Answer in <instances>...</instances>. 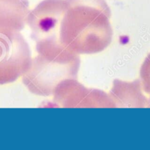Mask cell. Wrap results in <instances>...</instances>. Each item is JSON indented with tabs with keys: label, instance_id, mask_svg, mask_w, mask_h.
<instances>
[{
	"label": "cell",
	"instance_id": "cell-7",
	"mask_svg": "<svg viewBox=\"0 0 150 150\" xmlns=\"http://www.w3.org/2000/svg\"><path fill=\"white\" fill-rule=\"evenodd\" d=\"M26 0H0V31H21L29 11Z\"/></svg>",
	"mask_w": 150,
	"mask_h": 150
},
{
	"label": "cell",
	"instance_id": "cell-5",
	"mask_svg": "<svg viewBox=\"0 0 150 150\" xmlns=\"http://www.w3.org/2000/svg\"><path fill=\"white\" fill-rule=\"evenodd\" d=\"M54 100L63 107H114L109 95L86 88L76 79H65L54 91Z\"/></svg>",
	"mask_w": 150,
	"mask_h": 150
},
{
	"label": "cell",
	"instance_id": "cell-1",
	"mask_svg": "<svg viewBox=\"0 0 150 150\" xmlns=\"http://www.w3.org/2000/svg\"><path fill=\"white\" fill-rule=\"evenodd\" d=\"M61 22V46L76 55L102 52L111 42V12L105 0H66Z\"/></svg>",
	"mask_w": 150,
	"mask_h": 150
},
{
	"label": "cell",
	"instance_id": "cell-4",
	"mask_svg": "<svg viewBox=\"0 0 150 150\" xmlns=\"http://www.w3.org/2000/svg\"><path fill=\"white\" fill-rule=\"evenodd\" d=\"M31 59L29 45L20 31H0V85L22 77L29 69Z\"/></svg>",
	"mask_w": 150,
	"mask_h": 150
},
{
	"label": "cell",
	"instance_id": "cell-2",
	"mask_svg": "<svg viewBox=\"0 0 150 150\" xmlns=\"http://www.w3.org/2000/svg\"><path fill=\"white\" fill-rule=\"evenodd\" d=\"M37 55L22 76L24 84L31 93L49 96L65 79H76L80 65L78 55L61 46L37 50Z\"/></svg>",
	"mask_w": 150,
	"mask_h": 150
},
{
	"label": "cell",
	"instance_id": "cell-3",
	"mask_svg": "<svg viewBox=\"0 0 150 150\" xmlns=\"http://www.w3.org/2000/svg\"><path fill=\"white\" fill-rule=\"evenodd\" d=\"M67 8L66 0H44L28 13L26 24L31 29L36 49L61 46L60 28Z\"/></svg>",
	"mask_w": 150,
	"mask_h": 150
},
{
	"label": "cell",
	"instance_id": "cell-6",
	"mask_svg": "<svg viewBox=\"0 0 150 150\" xmlns=\"http://www.w3.org/2000/svg\"><path fill=\"white\" fill-rule=\"evenodd\" d=\"M141 83L115 80L109 93L114 106L119 107H146L149 100L142 92Z\"/></svg>",
	"mask_w": 150,
	"mask_h": 150
},
{
	"label": "cell",
	"instance_id": "cell-8",
	"mask_svg": "<svg viewBox=\"0 0 150 150\" xmlns=\"http://www.w3.org/2000/svg\"><path fill=\"white\" fill-rule=\"evenodd\" d=\"M141 85L143 90L146 94L149 96V106H150V54L146 57L142 65L141 69Z\"/></svg>",
	"mask_w": 150,
	"mask_h": 150
}]
</instances>
